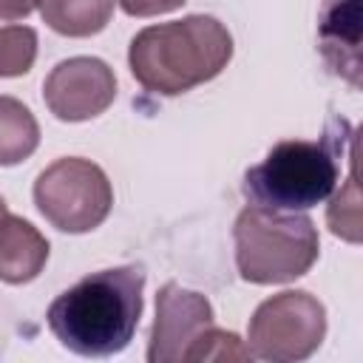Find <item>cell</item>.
I'll list each match as a JSON object with an SVG mask.
<instances>
[{
  "instance_id": "cell-5",
  "label": "cell",
  "mask_w": 363,
  "mask_h": 363,
  "mask_svg": "<svg viewBox=\"0 0 363 363\" xmlns=\"http://www.w3.org/2000/svg\"><path fill=\"white\" fill-rule=\"evenodd\" d=\"M34 204L60 233H91L108 218L113 187L91 159L65 156L37 176Z\"/></svg>"
},
{
  "instance_id": "cell-4",
  "label": "cell",
  "mask_w": 363,
  "mask_h": 363,
  "mask_svg": "<svg viewBox=\"0 0 363 363\" xmlns=\"http://www.w3.org/2000/svg\"><path fill=\"white\" fill-rule=\"evenodd\" d=\"M235 267L250 284H289L312 269L320 252L318 227L298 210L244 207L233 224Z\"/></svg>"
},
{
  "instance_id": "cell-3",
  "label": "cell",
  "mask_w": 363,
  "mask_h": 363,
  "mask_svg": "<svg viewBox=\"0 0 363 363\" xmlns=\"http://www.w3.org/2000/svg\"><path fill=\"white\" fill-rule=\"evenodd\" d=\"M352 142V125L340 116L326 122L318 142H278L258 164L244 173L241 193L250 204L272 210H309L332 196L340 179V162Z\"/></svg>"
},
{
  "instance_id": "cell-13",
  "label": "cell",
  "mask_w": 363,
  "mask_h": 363,
  "mask_svg": "<svg viewBox=\"0 0 363 363\" xmlns=\"http://www.w3.org/2000/svg\"><path fill=\"white\" fill-rule=\"evenodd\" d=\"M37 60V31L31 26L0 28V77H23Z\"/></svg>"
},
{
  "instance_id": "cell-2",
  "label": "cell",
  "mask_w": 363,
  "mask_h": 363,
  "mask_svg": "<svg viewBox=\"0 0 363 363\" xmlns=\"http://www.w3.org/2000/svg\"><path fill=\"white\" fill-rule=\"evenodd\" d=\"M230 60L233 37L227 26L210 14H187L182 20L147 26L128 48L133 79L145 91L162 96H179L216 79Z\"/></svg>"
},
{
  "instance_id": "cell-7",
  "label": "cell",
  "mask_w": 363,
  "mask_h": 363,
  "mask_svg": "<svg viewBox=\"0 0 363 363\" xmlns=\"http://www.w3.org/2000/svg\"><path fill=\"white\" fill-rule=\"evenodd\" d=\"M216 326L210 301L201 292L184 289L176 281L164 284L156 295V320L150 329V363H190L201 335Z\"/></svg>"
},
{
  "instance_id": "cell-14",
  "label": "cell",
  "mask_w": 363,
  "mask_h": 363,
  "mask_svg": "<svg viewBox=\"0 0 363 363\" xmlns=\"http://www.w3.org/2000/svg\"><path fill=\"white\" fill-rule=\"evenodd\" d=\"M250 357H252L250 349L244 346V340L235 332L210 326L201 335L199 346L193 349L190 363H196V360H250Z\"/></svg>"
},
{
  "instance_id": "cell-15",
  "label": "cell",
  "mask_w": 363,
  "mask_h": 363,
  "mask_svg": "<svg viewBox=\"0 0 363 363\" xmlns=\"http://www.w3.org/2000/svg\"><path fill=\"white\" fill-rule=\"evenodd\" d=\"M116 3L130 17H153V14H164V11L179 9L184 0H116Z\"/></svg>"
},
{
  "instance_id": "cell-16",
  "label": "cell",
  "mask_w": 363,
  "mask_h": 363,
  "mask_svg": "<svg viewBox=\"0 0 363 363\" xmlns=\"http://www.w3.org/2000/svg\"><path fill=\"white\" fill-rule=\"evenodd\" d=\"M37 0H0V20H23L34 11Z\"/></svg>"
},
{
  "instance_id": "cell-17",
  "label": "cell",
  "mask_w": 363,
  "mask_h": 363,
  "mask_svg": "<svg viewBox=\"0 0 363 363\" xmlns=\"http://www.w3.org/2000/svg\"><path fill=\"white\" fill-rule=\"evenodd\" d=\"M9 216V207H6V201H3V196H0V221Z\"/></svg>"
},
{
  "instance_id": "cell-12",
  "label": "cell",
  "mask_w": 363,
  "mask_h": 363,
  "mask_svg": "<svg viewBox=\"0 0 363 363\" xmlns=\"http://www.w3.org/2000/svg\"><path fill=\"white\" fill-rule=\"evenodd\" d=\"M40 145V125L34 113L14 96H0V164L26 162Z\"/></svg>"
},
{
  "instance_id": "cell-10",
  "label": "cell",
  "mask_w": 363,
  "mask_h": 363,
  "mask_svg": "<svg viewBox=\"0 0 363 363\" xmlns=\"http://www.w3.org/2000/svg\"><path fill=\"white\" fill-rule=\"evenodd\" d=\"M48 261L45 235L23 216H6L0 221V281L28 284Z\"/></svg>"
},
{
  "instance_id": "cell-9",
  "label": "cell",
  "mask_w": 363,
  "mask_h": 363,
  "mask_svg": "<svg viewBox=\"0 0 363 363\" xmlns=\"http://www.w3.org/2000/svg\"><path fill=\"white\" fill-rule=\"evenodd\" d=\"M320 54L332 74L360 82V0H323L318 17Z\"/></svg>"
},
{
  "instance_id": "cell-1",
  "label": "cell",
  "mask_w": 363,
  "mask_h": 363,
  "mask_svg": "<svg viewBox=\"0 0 363 363\" xmlns=\"http://www.w3.org/2000/svg\"><path fill=\"white\" fill-rule=\"evenodd\" d=\"M145 267L125 264L85 275L48 306L51 335L74 354L111 357L122 352L142 318Z\"/></svg>"
},
{
  "instance_id": "cell-8",
  "label": "cell",
  "mask_w": 363,
  "mask_h": 363,
  "mask_svg": "<svg viewBox=\"0 0 363 363\" xmlns=\"http://www.w3.org/2000/svg\"><path fill=\"white\" fill-rule=\"evenodd\" d=\"M116 96L113 68L99 57H71L51 68L43 82L48 111L62 122H85L108 111Z\"/></svg>"
},
{
  "instance_id": "cell-11",
  "label": "cell",
  "mask_w": 363,
  "mask_h": 363,
  "mask_svg": "<svg viewBox=\"0 0 363 363\" xmlns=\"http://www.w3.org/2000/svg\"><path fill=\"white\" fill-rule=\"evenodd\" d=\"M116 0H37V9L48 28L62 37L99 34L113 14Z\"/></svg>"
},
{
  "instance_id": "cell-6",
  "label": "cell",
  "mask_w": 363,
  "mask_h": 363,
  "mask_svg": "<svg viewBox=\"0 0 363 363\" xmlns=\"http://www.w3.org/2000/svg\"><path fill=\"white\" fill-rule=\"evenodd\" d=\"M326 337V309L306 289H286L258 303L250 318L247 349L272 363L303 360Z\"/></svg>"
}]
</instances>
